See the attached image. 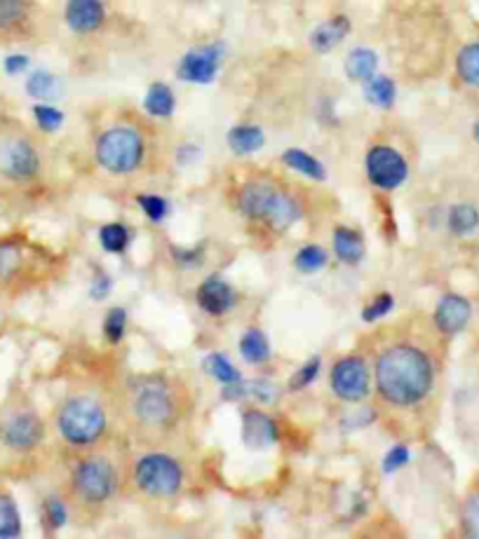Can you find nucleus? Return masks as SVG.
I'll use <instances>...</instances> for the list:
<instances>
[{"instance_id": "1", "label": "nucleus", "mask_w": 479, "mask_h": 539, "mask_svg": "<svg viewBox=\"0 0 479 539\" xmlns=\"http://www.w3.org/2000/svg\"><path fill=\"white\" fill-rule=\"evenodd\" d=\"M116 411L136 441L160 446L172 441L191 415V394L162 373L132 375L118 390Z\"/></svg>"}, {"instance_id": "2", "label": "nucleus", "mask_w": 479, "mask_h": 539, "mask_svg": "<svg viewBox=\"0 0 479 539\" xmlns=\"http://www.w3.org/2000/svg\"><path fill=\"white\" fill-rule=\"evenodd\" d=\"M374 380L386 404L393 408H414L433 392V361L421 347L397 342L378 354Z\"/></svg>"}, {"instance_id": "3", "label": "nucleus", "mask_w": 479, "mask_h": 539, "mask_svg": "<svg viewBox=\"0 0 479 539\" xmlns=\"http://www.w3.org/2000/svg\"><path fill=\"white\" fill-rule=\"evenodd\" d=\"M59 437L80 450L94 448L110 430L109 406L90 392L69 397L57 413Z\"/></svg>"}, {"instance_id": "4", "label": "nucleus", "mask_w": 479, "mask_h": 539, "mask_svg": "<svg viewBox=\"0 0 479 539\" xmlns=\"http://www.w3.org/2000/svg\"><path fill=\"white\" fill-rule=\"evenodd\" d=\"M238 206L247 219L266 223L272 230H287L301 219L298 199L268 179L247 181L240 188Z\"/></svg>"}, {"instance_id": "5", "label": "nucleus", "mask_w": 479, "mask_h": 539, "mask_svg": "<svg viewBox=\"0 0 479 539\" xmlns=\"http://www.w3.org/2000/svg\"><path fill=\"white\" fill-rule=\"evenodd\" d=\"M120 493V469L109 455L80 457L71 471L69 495L83 511H101Z\"/></svg>"}, {"instance_id": "6", "label": "nucleus", "mask_w": 479, "mask_h": 539, "mask_svg": "<svg viewBox=\"0 0 479 539\" xmlns=\"http://www.w3.org/2000/svg\"><path fill=\"white\" fill-rule=\"evenodd\" d=\"M99 167L109 173H132L143 165L146 141L139 129L130 125H116L104 129L94 146Z\"/></svg>"}, {"instance_id": "7", "label": "nucleus", "mask_w": 479, "mask_h": 539, "mask_svg": "<svg viewBox=\"0 0 479 539\" xmlns=\"http://www.w3.org/2000/svg\"><path fill=\"white\" fill-rule=\"evenodd\" d=\"M132 481L136 490L150 500H169L182 493L186 471L179 460L167 453H146L136 460L132 469Z\"/></svg>"}, {"instance_id": "8", "label": "nucleus", "mask_w": 479, "mask_h": 539, "mask_svg": "<svg viewBox=\"0 0 479 539\" xmlns=\"http://www.w3.org/2000/svg\"><path fill=\"white\" fill-rule=\"evenodd\" d=\"M38 173L40 153L27 136H5L0 141V176L14 183H28Z\"/></svg>"}, {"instance_id": "9", "label": "nucleus", "mask_w": 479, "mask_h": 539, "mask_svg": "<svg viewBox=\"0 0 479 539\" xmlns=\"http://www.w3.org/2000/svg\"><path fill=\"white\" fill-rule=\"evenodd\" d=\"M45 438V424L33 411H12L0 422V441L17 453L38 448Z\"/></svg>"}, {"instance_id": "10", "label": "nucleus", "mask_w": 479, "mask_h": 539, "mask_svg": "<svg viewBox=\"0 0 479 539\" xmlns=\"http://www.w3.org/2000/svg\"><path fill=\"white\" fill-rule=\"evenodd\" d=\"M369 387V366L362 357H345L331 368V390L345 404H357V401L367 398Z\"/></svg>"}, {"instance_id": "11", "label": "nucleus", "mask_w": 479, "mask_h": 539, "mask_svg": "<svg viewBox=\"0 0 479 539\" xmlns=\"http://www.w3.org/2000/svg\"><path fill=\"white\" fill-rule=\"evenodd\" d=\"M221 64H223V45L209 43L183 54L176 66V77L191 84H209L219 76Z\"/></svg>"}, {"instance_id": "12", "label": "nucleus", "mask_w": 479, "mask_h": 539, "mask_svg": "<svg viewBox=\"0 0 479 539\" xmlns=\"http://www.w3.org/2000/svg\"><path fill=\"white\" fill-rule=\"evenodd\" d=\"M367 176L381 190H395L409 176V165L400 150L390 146H374L367 153Z\"/></svg>"}, {"instance_id": "13", "label": "nucleus", "mask_w": 479, "mask_h": 539, "mask_svg": "<svg viewBox=\"0 0 479 539\" xmlns=\"http://www.w3.org/2000/svg\"><path fill=\"white\" fill-rule=\"evenodd\" d=\"M64 21L76 36H94L109 21V7L104 0H66Z\"/></svg>"}, {"instance_id": "14", "label": "nucleus", "mask_w": 479, "mask_h": 539, "mask_svg": "<svg viewBox=\"0 0 479 539\" xmlns=\"http://www.w3.org/2000/svg\"><path fill=\"white\" fill-rule=\"evenodd\" d=\"M473 317V308L470 301L459 294L442 295V301L434 308V324L442 334L456 335L467 326V321Z\"/></svg>"}, {"instance_id": "15", "label": "nucleus", "mask_w": 479, "mask_h": 539, "mask_svg": "<svg viewBox=\"0 0 479 539\" xmlns=\"http://www.w3.org/2000/svg\"><path fill=\"white\" fill-rule=\"evenodd\" d=\"M36 0H0V38H17L31 28Z\"/></svg>"}, {"instance_id": "16", "label": "nucleus", "mask_w": 479, "mask_h": 539, "mask_svg": "<svg viewBox=\"0 0 479 539\" xmlns=\"http://www.w3.org/2000/svg\"><path fill=\"white\" fill-rule=\"evenodd\" d=\"M235 291L231 284H226L219 277H209L207 282L200 284L198 289V305L202 312H207L212 317H221L231 312L235 305Z\"/></svg>"}, {"instance_id": "17", "label": "nucleus", "mask_w": 479, "mask_h": 539, "mask_svg": "<svg viewBox=\"0 0 479 539\" xmlns=\"http://www.w3.org/2000/svg\"><path fill=\"white\" fill-rule=\"evenodd\" d=\"M242 438L254 450L268 448V446L278 441V424L266 413L245 411V415H242Z\"/></svg>"}, {"instance_id": "18", "label": "nucleus", "mask_w": 479, "mask_h": 539, "mask_svg": "<svg viewBox=\"0 0 479 539\" xmlns=\"http://www.w3.org/2000/svg\"><path fill=\"white\" fill-rule=\"evenodd\" d=\"M350 28H353V24L345 14H334L320 26H315V31L311 33V47L320 54H329L348 38Z\"/></svg>"}, {"instance_id": "19", "label": "nucleus", "mask_w": 479, "mask_h": 539, "mask_svg": "<svg viewBox=\"0 0 479 539\" xmlns=\"http://www.w3.org/2000/svg\"><path fill=\"white\" fill-rule=\"evenodd\" d=\"M344 68L350 80L367 83L378 71V54L374 50H369V47H355V50L348 52Z\"/></svg>"}, {"instance_id": "20", "label": "nucleus", "mask_w": 479, "mask_h": 539, "mask_svg": "<svg viewBox=\"0 0 479 539\" xmlns=\"http://www.w3.org/2000/svg\"><path fill=\"white\" fill-rule=\"evenodd\" d=\"M143 109L146 113L153 117H162V120H167L172 117L176 109V97L172 87L165 83H153L146 92V97H143Z\"/></svg>"}, {"instance_id": "21", "label": "nucleus", "mask_w": 479, "mask_h": 539, "mask_svg": "<svg viewBox=\"0 0 479 539\" xmlns=\"http://www.w3.org/2000/svg\"><path fill=\"white\" fill-rule=\"evenodd\" d=\"M334 251L338 261L345 265H357L364 256V239L362 235L353 228H337L334 232Z\"/></svg>"}, {"instance_id": "22", "label": "nucleus", "mask_w": 479, "mask_h": 539, "mask_svg": "<svg viewBox=\"0 0 479 539\" xmlns=\"http://www.w3.org/2000/svg\"><path fill=\"white\" fill-rule=\"evenodd\" d=\"M456 76L463 84L479 90V40L466 43L456 54Z\"/></svg>"}, {"instance_id": "23", "label": "nucleus", "mask_w": 479, "mask_h": 539, "mask_svg": "<svg viewBox=\"0 0 479 539\" xmlns=\"http://www.w3.org/2000/svg\"><path fill=\"white\" fill-rule=\"evenodd\" d=\"M266 139L256 125H238L228 132V146L235 155H249L256 153L259 148H264Z\"/></svg>"}, {"instance_id": "24", "label": "nucleus", "mask_w": 479, "mask_h": 539, "mask_svg": "<svg viewBox=\"0 0 479 539\" xmlns=\"http://www.w3.org/2000/svg\"><path fill=\"white\" fill-rule=\"evenodd\" d=\"M364 99L371 106L378 109H390L397 99V84L388 76H374L364 83Z\"/></svg>"}, {"instance_id": "25", "label": "nucleus", "mask_w": 479, "mask_h": 539, "mask_svg": "<svg viewBox=\"0 0 479 539\" xmlns=\"http://www.w3.org/2000/svg\"><path fill=\"white\" fill-rule=\"evenodd\" d=\"M282 162H285L289 169H294V172L308 176V179L324 181V176H327L322 162H320L318 157H313L311 153L301 150V148H289V150L282 155Z\"/></svg>"}, {"instance_id": "26", "label": "nucleus", "mask_w": 479, "mask_h": 539, "mask_svg": "<svg viewBox=\"0 0 479 539\" xmlns=\"http://www.w3.org/2000/svg\"><path fill=\"white\" fill-rule=\"evenodd\" d=\"M479 228V212L473 205H456L449 212V230L456 237H467Z\"/></svg>"}, {"instance_id": "27", "label": "nucleus", "mask_w": 479, "mask_h": 539, "mask_svg": "<svg viewBox=\"0 0 479 539\" xmlns=\"http://www.w3.org/2000/svg\"><path fill=\"white\" fill-rule=\"evenodd\" d=\"M240 352L247 361L252 364H264V361L271 359V345H268V338L261 334L259 328H252L242 335L240 341Z\"/></svg>"}, {"instance_id": "28", "label": "nucleus", "mask_w": 479, "mask_h": 539, "mask_svg": "<svg viewBox=\"0 0 479 539\" xmlns=\"http://www.w3.org/2000/svg\"><path fill=\"white\" fill-rule=\"evenodd\" d=\"M27 94L38 101H50L59 94V80L50 71H33L27 80Z\"/></svg>"}, {"instance_id": "29", "label": "nucleus", "mask_w": 479, "mask_h": 539, "mask_svg": "<svg viewBox=\"0 0 479 539\" xmlns=\"http://www.w3.org/2000/svg\"><path fill=\"white\" fill-rule=\"evenodd\" d=\"M21 535V516L10 495L0 493V539H14Z\"/></svg>"}, {"instance_id": "30", "label": "nucleus", "mask_w": 479, "mask_h": 539, "mask_svg": "<svg viewBox=\"0 0 479 539\" xmlns=\"http://www.w3.org/2000/svg\"><path fill=\"white\" fill-rule=\"evenodd\" d=\"M205 364H207L209 375H212L214 380H219L223 387L242 382V375H240V371L226 359V357H223V354H212V357H207Z\"/></svg>"}, {"instance_id": "31", "label": "nucleus", "mask_w": 479, "mask_h": 539, "mask_svg": "<svg viewBox=\"0 0 479 539\" xmlns=\"http://www.w3.org/2000/svg\"><path fill=\"white\" fill-rule=\"evenodd\" d=\"M99 242L109 253H123L130 245V230L123 223H109L99 232Z\"/></svg>"}, {"instance_id": "32", "label": "nucleus", "mask_w": 479, "mask_h": 539, "mask_svg": "<svg viewBox=\"0 0 479 539\" xmlns=\"http://www.w3.org/2000/svg\"><path fill=\"white\" fill-rule=\"evenodd\" d=\"M294 263H296V268L301 270V272H305V275L318 272V270H322L324 265H327V251L315 245L304 246V249L296 253V258H294Z\"/></svg>"}, {"instance_id": "33", "label": "nucleus", "mask_w": 479, "mask_h": 539, "mask_svg": "<svg viewBox=\"0 0 479 539\" xmlns=\"http://www.w3.org/2000/svg\"><path fill=\"white\" fill-rule=\"evenodd\" d=\"M33 117H36V125L43 132H47V134H53V132H57L64 125V113L54 109L53 103H36L33 106Z\"/></svg>"}, {"instance_id": "34", "label": "nucleus", "mask_w": 479, "mask_h": 539, "mask_svg": "<svg viewBox=\"0 0 479 539\" xmlns=\"http://www.w3.org/2000/svg\"><path fill=\"white\" fill-rule=\"evenodd\" d=\"M125 331H127V312L123 308L109 310L104 319V335L109 338V342L118 345L125 338Z\"/></svg>"}, {"instance_id": "35", "label": "nucleus", "mask_w": 479, "mask_h": 539, "mask_svg": "<svg viewBox=\"0 0 479 539\" xmlns=\"http://www.w3.org/2000/svg\"><path fill=\"white\" fill-rule=\"evenodd\" d=\"M320 357H315V359L305 361L304 366L298 368L296 373L292 375V380H289V387L292 390H305V387L311 385V382H315V378H318L320 373Z\"/></svg>"}, {"instance_id": "36", "label": "nucleus", "mask_w": 479, "mask_h": 539, "mask_svg": "<svg viewBox=\"0 0 479 539\" xmlns=\"http://www.w3.org/2000/svg\"><path fill=\"white\" fill-rule=\"evenodd\" d=\"M45 520L50 530L64 527L66 520H69V509H66L64 502L57 500V497H50V500L45 502Z\"/></svg>"}, {"instance_id": "37", "label": "nucleus", "mask_w": 479, "mask_h": 539, "mask_svg": "<svg viewBox=\"0 0 479 539\" xmlns=\"http://www.w3.org/2000/svg\"><path fill=\"white\" fill-rule=\"evenodd\" d=\"M136 202H139V206L143 209V213H146L150 221H156V223L167 216V202L158 197V195H139Z\"/></svg>"}, {"instance_id": "38", "label": "nucleus", "mask_w": 479, "mask_h": 539, "mask_svg": "<svg viewBox=\"0 0 479 539\" xmlns=\"http://www.w3.org/2000/svg\"><path fill=\"white\" fill-rule=\"evenodd\" d=\"M393 305H395V298L390 294H381L376 295V301H371L367 308H364L362 312V319L364 321H376L381 319V317H386L393 310Z\"/></svg>"}, {"instance_id": "39", "label": "nucleus", "mask_w": 479, "mask_h": 539, "mask_svg": "<svg viewBox=\"0 0 479 539\" xmlns=\"http://www.w3.org/2000/svg\"><path fill=\"white\" fill-rule=\"evenodd\" d=\"M463 530L467 537L479 539V495L470 497L463 507Z\"/></svg>"}, {"instance_id": "40", "label": "nucleus", "mask_w": 479, "mask_h": 539, "mask_svg": "<svg viewBox=\"0 0 479 539\" xmlns=\"http://www.w3.org/2000/svg\"><path fill=\"white\" fill-rule=\"evenodd\" d=\"M20 265V249L10 242L0 245V277L14 272V268Z\"/></svg>"}, {"instance_id": "41", "label": "nucleus", "mask_w": 479, "mask_h": 539, "mask_svg": "<svg viewBox=\"0 0 479 539\" xmlns=\"http://www.w3.org/2000/svg\"><path fill=\"white\" fill-rule=\"evenodd\" d=\"M407 463H409V450L404 448V446H397V448L390 450L388 455H386V460H383V471L390 474V471H397V469H402Z\"/></svg>"}, {"instance_id": "42", "label": "nucleus", "mask_w": 479, "mask_h": 539, "mask_svg": "<svg viewBox=\"0 0 479 539\" xmlns=\"http://www.w3.org/2000/svg\"><path fill=\"white\" fill-rule=\"evenodd\" d=\"M28 64H31V59H28L27 54H10V57H5V61H3V68H5L7 76H20V73L27 71Z\"/></svg>"}, {"instance_id": "43", "label": "nucleus", "mask_w": 479, "mask_h": 539, "mask_svg": "<svg viewBox=\"0 0 479 539\" xmlns=\"http://www.w3.org/2000/svg\"><path fill=\"white\" fill-rule=\"evenodd\" d=\"M109 291H110V279H109V277L99 275V282L94 284V289H92V295H94V298H97V301H99V298H104V295L109 294Z\"/></svg>"}, {"instance_id": "44", "label": "nucleus", "mask_w": 479, "mask_h": 539, "mask_svg": "<svg viewBox=\"0 0 479 539\" xmlns=\"http://www.w3.org/2000/svg\"><path fill=\"white\" fill-rule=\"evenodd\" d=\"M473 136H475V141L479 143V120L475 123V127H473Z\"/></svg>"}]
</instances>
